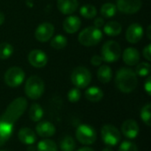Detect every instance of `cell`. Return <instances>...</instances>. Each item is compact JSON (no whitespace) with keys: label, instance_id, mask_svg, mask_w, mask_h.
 Listing matches in <instances>:
<instances>
[{"label":"cell","instance_id":"1","mask_svg":"<svg viewBox=\"0 0 151 151\" xmlns=\"http://www.w3.org/2000/svg\"><path fill=\"white\" fill-rule=\"evenodd\" d=\"M115 84L119 91L123 93H131L138 85V78L134 70L127 67H122L117 72Z\"/></svg>","mask_w":151,"mask_h":151},{"label":"cell","instance_id":"2","mask_svg":"<svg viewBox=\"0 0 151 151\" xmlns=\"http://www.w3.org/2000/svg\"><path fill=\"white\" fill-rule=\"evenodd\" d=\"M27 107V101L24 97H18L14 99L6 108L5 111L0 117L1 119L6 121L12 125L19 120V119L23 115Z\"/></svg>","mask_w":151,"mask_h":151},{"label":"cell","instance_id":"3","mask_svg":"<svg viewBox=\"0 0 151 151\" xmlns=\"http://www.w3.org/2000/svg\"><path fill=\"white\" fill-rule=\"evenodd\" d=\"M103 39V33L101 29L95 27H88L81 31L78 35V41L81 44L91 47L98 44Z\"/></svg>","mask_w":151,"mask_h":151},{"label":"cell","instance_id":"4","mask_svg":"<svg viewBox=\"0 0 151 151\" xmlns=\"http://www.w3.org/2000/svg\"><path fill=\"white\" fill-rule=\"evenodd\" d=\"M44 88L43 81L36 75L30 76L25 84V93L27 96L32 100L39 99L43 95Z\"/></svg>","mask_w":151,"mask_h":151},{"label":"cell","instance_id":"5","mask_svg":"<svg viewBox=\"0 0 151 151\" xmlns=\"http://www.w3.org/2000/svg\"><path fill=\"white\" fill-rule=\"evenodd\" d=\"M121 56V48L120 45L113 41H107L104 43L102 50H101V57L103 58V61L106 63H113Z\"/></svg>","mask_w":151,"mask_h":151},{"label":"cell","instance_id":"6","mask_svg":"<svg viewBox=\"0 0 151 151\" xmlns=\"http://www.w3.org/2000/svg\"><path fill=\"white\" fill-rule=\"evenodd\" d=\"M92 80V75L89 70L84 66H78L73 69L71 74V81L75 88H87Z\"/></svg>","mask_w":151,"mask_h":151},{"label":"cell","instance_id":"7","mask_svg":"<svg viewBox=\"0 0 151 151\" xmlns=\"http://www.w3.org/2000/svg\"><path fill=\"white\" fill-rule=\"evenodd\" d=\"M101 136L103 142L108 147H114L118 145L121 140V134L119 129L111 125L106 124L101 129Z\"/></svg>","mask_w":151,"mask_h":151},{"label":"cell","instance_id":"8","mask_svg":"<svg viewBox=\"0 0 151 151\" xmlns=\"http://www.w3.org/2000/svg\"><path fill=\"white\" fill-rule=\"evenodd\" d=\"M76 139L83 145H91L96 141V130L88 125H80L75 133Z\"/></svg>","mask_w":151,"mask_h":151},{"label":"cell","instance_id":"9","mask_svg":"<svg viewBox=\"0 0 151 151\" xmlns=\"http://www.w3.org/2000/svg\"><path fill=\"white\" fill-rule=\"evenodd\" d=\"M4 78L7 86L11 88H17L24 81L25 73L20 67L12 66L7 69Z\"/></svg>","mask_w":151,"mask_h":151},{"label":"cell","instance_id":"10","mask_svg":"<svg viewBox=\"0 0 151 151\" xmlns=\"http://www.w3.org/2000/svg\"><path fill=\"white\" fill-rule=\"evenodd\" d=\"M54 26L50 22H43L41 23L35 29V36L37 41L41 42H46L52 38L54 35Z\"/></svg>","mask_w":151,"mask_h":151},{"label":"cell","instance_id":"11","mask_svg":"<svg viewBox=\"0 0 151 151\" xmlns=\"http://www.w3.org/2000/svg\"><path fill=\"white\" fill-rule=\"evenodd\" d=\"M117 10L126 14H134L142 7L141 0H117Z\"/></svg>","mask_w":151,"mask_h":151},{"label":"cell","instance_id":"12","mask_svg":"<svg viewBox=\"0 0 151 151\" xmlns=\"http://www.w3.org/2000/svg\"><path fill=\"white\" fill-rule=\"evenodd\" d=\"M29 64L35 68H42L47 65L48 57L45 52L41 50H33L28 54Z\"/></svg>","mask_w":151,"mask_h":151},{"label":"cell","instance_id":"13","mask_svg":"<svg viewBox=\"0 0 151 151\" xmlns=\"http://www.w3.org/2000/svg\"><path fill=\"white\" fill-rule=\"evenodd\" d=\"M143 36V27L139 23L131 24L126 32V38L128 42L135 44L141 41Z\"/></svg>","mask_w":151,"mask_h":151},{"label":"cell","instance_id":"14","mask_svg":"<svg viewBox=\"0 0 151 151\" xmlns=\"http://www.w3.org/2000/svg\"><path fill=\"white\" fill-rule=\"evenodd\" d=\"M139 125L134 119H127L121 126V132L123 135L128 139L136 138L139 134Z\"/></svg>","mask_w":151,"mask_h":151},{"label":"cell","instance_id":"15","mask_svg":"<svg viewBox=\"0 0 151 151\" xmlns=\"http://www.w3.org/2000/svg\"><path fill=\"white\" fill-rule=\"evenodd\" d=\"M36 134L42 138H50L53 136L56 133L55 126L49 121L39 122L35 127Z\"/></svg>","mask_w":151,"mask_h":151},{"label":"cell","instance_id":"16","mask_svg":"<svg viewBox=\"0 0 151 151\" xmlns=\"http://www.w3.org/2000/svg\"><path fill=\"white\" fill-rule=\"evenodd\" d=\"M81 26V19L75 15H69L63 22V28L68 34L76 33Z\"/></svg>","mask_w":151,"mask_h":151},{"label":"cell","instance_id":"17","mask_svg":"<svg viewBox=\"0 0 151 151\" xmlns=\"http://www.w3.org/2000/svg\"><path fill=\"white\" fill-rule=\"evenodd\" d=\"M123 61L127 65H136L140 62V52L134 47H128L123 51Z\"/></svg>","mask_w":151,"mask_h":151},{"label":"cell","instance_id":"18","mask_svg":"<svg viewBox=\"0 0 151 151\" xmlns=\"http://www.w3.org/2000/svg\"><path fill=\"white\" fill-rule=\"evenodd\" d=\"M18 138L21 143L27 145V146L32 145L36 142L35 133L28 127L20 128L19 133H18Z\"/></svg>","mask_w":151,"mask_h":151},{"label":"cell","instance_id":"19","mask_svg":"<svg viewBox=\"0 0 151 151\" xmlns=\"http://www.w3.org/2000/svg\"><path fill=\"white\" fill-rule=\"evenodd\" d=\"M57 5L63 14L70 15L77 10L79 4L77 0H58Z\"/></svg>","mask_w":151,"mask_h":151},{"label":"cell","instance_id":"20","mask_svg":"<svg viewBox=\"0 0 151 151\" xmlns=\"http://www.w3.org/2000/svg\"><path fill=\"white\" fill-rule=\"evenodd\" d=\"M13 125L0 119V147H2L12 136Z\"/></svg>","mask_w":151,"mask_h":151},{"label":"cell","instance_id":"21","mask_svg":"<svg viewBox=\"0 0 151 151\" xmlns=\"http://www.w3.org/2000/svg\"><path fill=\"white\" fill-rule=\"evenodd\" d=\"M85 97L91 103H97L103 99L104 92L98 87H90L85 91Z\"/></svg>","mask_w":151,"mask_h":151},{"label":"cell","instance_id":"22","mask_svg":"<svg viewBox=\"0 0 151 151\" xmlns=\"http://www.w3.org/2000/svg\"><path fill=\"white\" fill-rule=\"evenodd\" d=\"M122 31V26L118 21H109L104 26V32L109 36H118Z\"/></svg>","mask_w":151,"mask_h":151},{"label":"cell","instance_id":"23","mask_svg":"<svg viewBox=\"0 0 151 151\" xmlns=\"http://www.w3.org/2000/svg\"><path fill=\"white\" fill-rule=\"evenodd\" d=\"M97 78L102 83L106 84L110 82L112 78L111 68L107 65H101L99 69L97 70Z\"/></svg>","mask_w":151,"mask_h":151},{"label":"cell","instance_id":"24","mask_svg":"<svg viewBox=\"0 0 151 151\" xmlns=\"http://www.w3.org/2000/svg\"><path fill=\"white\" fill-rule=\"evenodd\" d=\"M43 117V110L38 104H33L29 109V118L34 122L40 121Z\"/></svg>","mask_w":151,"mask_h":151},{"label":"cell","instance_id":"25","mask_svg":"<svg viewBox=\"0 0 151 151\" xmlns=\"http://www.w3.org/2000/svg\"><path fill=\"white\" fill-rule=\"evenodd\" d=\"M36 150L37 151H58V146L52 140L45 138L38 142Z\"/></svg>","mask_w":151,"mask_h":151},{"label":"cell","instance_id":"26","mask_svg":"<svg viewBox=\"0 0 151 151\" xmlns=\"http://www.w3.org/2000/svg\"><path fill=\"white\" fill-rule=\"evenodd\" d=\"M100 12L104 18H111L117 12V7L112 3H105L102 5Z\"/></svg>","mask_w":151,"mask_h":151},{"label":"cell","instance_id":"27","mask_svg":"<svg viewBox=\"0 0 151 151\" xmlns=\"http://www.w3.org/2000/svg\"><path fill=\"white\" fill-rule=\"evenodd\" d=\"M80 13L82 17L86 19H94L96 16L97 11L96 6L92 4H84L80 8Z\"/></svg>","mask_w":151,"mask_h":151},{"label":"cell","instance_id":"28","mask_svg":"<svg viewBox=\"0 0 151 151\" xmlns=\"http://www.w3.org/2000/svg\"><path fill=\"white\" fill-rule=\"evenodd\" d=\"M67 45V38L63 35H57L52 37L50 46L55 50H62Z\"/></svg>","mask_w":151,"mask_h":151},{"label":"cell","instance_id":"29","mask_svg":"<svg viewBox=\"0 0 151 151\" xmlns=\"http://www.w3.org/2000/svg\"><path fill=\"white\" fill-rule=\"evenodd\" d=\"M76 143L73 138L70 135L65 136L60 142V149L62 151H74Z\"/></svg>","mask_w":151,"mask_h":151},{"label":"cell","instance_id":"30","mask_svg":"<svg viewBox=\"0 0 151 151\" xmlns=\"http://www.w3.org/2000/svg\"><path fill=\"white\" fill-rule=\"evenodd\" d=\"M13 53V47L12 44L4 42L0 43V59H8Z\"/></svg>","mask_w":151,"mask_h":151},{"label":"cell","instance_id":"31","mask_svg":"<svg viewBox=\"0 0 151 151\" xmlns=\"http://www.w3.org/2000/svg\"><path fill=\"white\" fill-rule=\"evenodd\" d=\"M135 73L141 77H146L150 73V64L149 62H142L136 65Z\"/></svg>","mask_w":151,"mask_h":151},{"label":"cell","instance_id":"32","mask_svg":"<svg viewBox=\"0 0 151 151\" xmlns=\"http://www.w3.org/2000/svg\"><path fill=\"white\" fill-rule=\"evenodd\" d=\"M141 119L148 127L151 125V104H147L144 105L141 111Z\"/></svg>","mask_w":151,"mask_h":151},{"label":"cell","instance_id":"33","mask_svg":"<svg viewBox=\"0 0 151 151\" xmlns=\"http://www.w3.org/2000/svg\"><path fill=\"white\" fill-rule=\"evenodd\" d=\"M81 92L78 88H73L70 89L67 94V98L71 103H77L81 99Z\"/></svg>","mask_w":151,"mask_h":151},{"label":"cell","instance_id":"34","mask_svg":"<svg viewBox=\"0 0 151 151\" xmlns=\"http://www.w3.org/2000/svg\"><path fill=\"white\" fill-rule=\"evenodd\" d=\"M119 151H138V147L132 142L125 141L120 144Z\"/></svg>","mask_w":151,"mask_h":151},{"label":"cell","instance_id":"35","mask_svg":"<svg viewBox=\"0 0 151 151\" xmlns=\"http://www.w3.org/2000/svg\"><path fill=\"white\" fill-rule=\"evenodd\" d=\"M91 64L95 66H100L103 63V58L101 56L99 55H94L92 58H91V60H90Z\"/></svg>","mask_w":151,"mask_h":151},{"label":"cell","instance_id":"36","mask_svg":"<svg viewBox=\"0 0 151 151\" xmlns=\"http://www.w3.org/2000/svg\"><path fill=\"white\" fill-rule=\"evenodd\" d=\"M142 54H143V57L148 60V61H150L151 60V44H148L144 49H143V51H142Z\"/></svg>","mask_w":151,"mask_h":151},{"label":"cell","instance_id":"37","mask_svg":"<svg viewBox=\"0 0 151 151\" xmlns=\"http://www.w3.org/2000/svg\"><path fill=\"white\" fill-rule=\"evenodd\" d=\"M104 26V19L102 17H98V18L95 19V20H94V27H95L100 29Z\"/></svg>","mask_w":151,"mask_h":151},{"label":"cell","instance_id":"38","mask_svg":"<svg viewBox=\"0 0 151 151\" xmlns=\"http://www.w3.org/2000/svg\"><path fill=\"white\" fill-rule=\"evenodd\" d=\"M144 89L145 91L147 92V94L149 96L151 95V78L150 77H148L145 83H144Z\"/></svg>","mask_w":151,"mask_h":151},{"label":"cell","instance_id":"39","mask_svg":"<svg viewBox=\"0 0 151 151\" xmlns=\"http://www.w3.org/2000/svg\"><path fill=\"white\" fill-rule=\"evenodd\" d=\"M77 151H95L93 149H91V148H88V147H83V148H81V149H80V150H78Z\"/></svg>","mask_w":151,"mask_h":151},{"label":"cell","instance_id":"40","mask_svg":"<svg viewBox=\"0 0 151 151\" xmlns=\"http://www.w3.org/2000/svg\"><path fill=\"white\" fill-rule=\"evenodd\" d=\"M4 22V13L0 11V25H2Z\"/></svg>","mask_w":151,"mask_h":151},{"label":"cell","instance_id":"41","mask_svg":"<svg viewBox=\"0 0 151 151\" xmlns=\"http://www.w3.org/2000/svg\"><path fill=\"white\" fill-rule=\"evenodd\" d=\"M150 30H151V26L150 25V26L148 27V28H147V35H148V38H149V39H151Z\"/></svg>","mask_w":151,"mask_h":151},{"label":"cell","instance_id":"42","mask_svg":"<svg viewBox=\"0 0 151 151\" xmlns=\"http://www.w3.org/2000/svg\"><path fill=\"white\" fill-rule=\"evenodd\" d=\"M35 148L34 147V144L32 145H28V148H27V151H35Z\"/></svg>","mask_w":151,"mask_h":151},{"label":"cell","instance_id":"43","mask_svg":"<svg viewBox=\"0 0 151 151\" xmlns=\"http://www.w3.org/2000/svg\"><path fill=\"white\" fill-rule=\"evenodd\" d=\"M102 151H113V150H112V149H111L110 147H107V148H104V149Z\"/></svg>","mask_w":151,"mask_h":151},{"label":"cell","instance_id":"44","mask_svg":"<svg viewBox=\"0 0 151 151\" xmlns=\"http://www.w3.org/2000/svg\"><path fill=\"white\" fill-rule=\"evenodd\" d=\"M0 151H4V150H0Z\"/></svg>","mask_w":151,"mask_h":151}]
</instances>
